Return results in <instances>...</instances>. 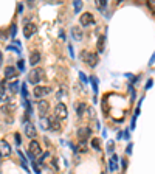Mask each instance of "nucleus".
I'll list each match as a JSON object with an SVG mask.
<instances>
[{"label":"nucleus","instance_id":"f257e3e1","mask_svg":"<svg viewBox=\"0 0 155 174\" xmlns=\"http://www.w3.org/2000/svg\"><path fill=\"white\" fill-rule=\"evenodd\" d=\"M42 78H43V68H39V67L33 68V70L30 72V75H28V81H30L31 84H37Z\"/></svg>","mask_w":155,"mask_h":174},{"label":"nucleus","instance_id":"f03ea898","mask_svg":"<svg viewBox=\"0 0 155 174\" xmlns=\"http://www.w3.org/2000/svg\"><path fill=\"white\" fill-rule=\"evenodd\" d=\"M40 154H42L40 145H39L36 140H31V141H30V146H28V156L33 159L34 156H40Z\"/></svg>","mask_w":155,"mask_h":174},{"label":"nucleus","instance_id":"7ed1b4c3","mask_svg":"<svg viewBox=\"0 0 155 174\" xmlns=\"http://www.w3.org/2000/svg\"><path fill=\"white\" fill-rule=\"evenodd\" d=\"M67 115H68V112H67L65 104H64V103L56 104V107H55V118H58V120H65Z\"/></svg>","mask_w":155,"mask_h":174},{"label":"nucleus","instance_id":"20e7f679","mask_svg":"<svg viewBox=\"0 0 155 174\" xmlns=\"http://www.w3.org/2000/svg\"><path fill=\"white\" fill-rule=\"evenodd\" d=\"M82 59H84V61H85V64H89L90 67H95V65L98 64V61H99L98 55H95V53H92V52H84Z\"/></svg>","mask_w":155,"mask_h":174},{"label":"nucleus","instance_id":"39448f33","mask_svg":"<svg viewBox=\"0 0 155 174\" xmlns=\"http://www.w3.org/2000/svg\"><path fill=\"white\" fill-rule=\"evenodd\" d=\"M93 22H95V17H93L92 13H84L79 17V23L82 25V27H89V25H92Z\"/></svg>","mask_w":155,"mask_h":174},{"label":"nucleus","instance_id":"423d86ee","mask_svg":"<svg viewBox=\"0 0 155 174\" xmlns=\"http://www.w3.org/2000/svg\"><path fill=\"white\" fill-rule=\"evenodd\" d=\"M50 92H51V89H50V87H45V86H36L34 90H33V93H34L36 98H43V96L48 95Z\"/></svg>","mask_w":155,"mask_h":174},{"label":"nucleus","instance_id":"0eeeda50","mask_svg":"<svg viewBox=\"0 0 155 174\" xmlns=\"http://www.w3.org/2000/svg\"><path fill=\"white\" fill-rule=\"evenodd\" d=\"M90 135H92V131L89 128H79L78 129V137H79V141H82V143L87 138H90Z\"/></svg>","mask_w":155,"mask_h":174},{"label":"nucleus","instance_id":"6e6552de","mask_svg":"<svg viewBox=\"0 0 155 174\" xmlns=\"http://www.w3.org/2000/svg\"><path fill=\"white\" fill-rule=\"evenodd\" d=\"M0 154L5 156V157H8V156L11 154V145H9L6 140H2V141H0Z\"/></svg>","mask_w":155,"mask_h":174},{"label":"nucleus","instance_id":"1a4fd4ad","mask_svg":"<svg viewBox=\"0 0 155 174\" xmlns=\"http://www.w3.org/2000/svg\"><path fill=\"white\" fill-rule=\"evenodd\" d=\"M25 134H27L30 138H36L37 131H36V128L33 126V123H25Z\"/></svg>","mask_w":155,"mask_h":174},{"label":"nucleus","instance_id":"9d476101","mask_svg":"<svg viewBox=\"0 0 155 174\" xmlns=\"http://www.w3.org/2000/svg\"><path fill=\"white\" fill-rule=\"evenodd\" d=\"M36 25H33V23H27L23 27V34H25V37H31L34 33H36Z\"/></svg>","mask_w":155,"mask_h":174},{"label":"nucleus","instance_id":"9b49d317","mask_svg":"<svg viewBox=\"0 0 155 174\" xmlns=\"http://www.w3.org/2000/svg\"><path fill=\"white\" fill-rule=\"evenodd\" d=\"M71 36H73L74 41H82V37H84V34H82L79 27H73L71 28Z\"/></svg>","mask_w":155,"mask_h":174},{"label":"nucleus","instance_id":"f8f14e48","mask_svg":"<svg viewBox=\"0 0 155 174\" xmlns=\"http://www.w3.org/2000/svg\"><path fill=\"white\" fill-rule=\"evenodd\" d=\"M37 109H39V114L42 115V117H45V114L48 112V109H50V104H48V101H39V106H37Z\"/></svg>","mask_w":155,"mask_h":174},{"label":"nucleus","instance_id":"ddd939ff","mask_svg":"<svg viewBox=\"0 0 155 174\" xmlns=\"http://www.w3.org/2000/svg\"><path fill=\"white\" fill-rule=\"evenodd\" d=\"M39 61H40V53L39 52H31V55H30V64L31 65H36V64H39Z\"/></svg>","mask_w":155,"mask_h":174},{"label":"nucleus","instance_id":"4468645a","mask_svg":"<svg viewBox=\"0 0 155 174\" xmlns=\"http://www.w3.org/2000/svg\"><path fill=\"white\" fill-rule=\"evenodd\" d=\"M50 129H53V131H61V123H59V120L58 118H51L50 120Z\"/></svg>","mask_w":155,"mask_h":174},{"label":"nucleus","instance_id":"2eb2a0df","mask_svg":"<svg viewBox=\"0 0 155 174\" xmlns=\"http://www.w3.org/2000/svg\"><path fill=\"white\" fill-rule=\"evenodd\" d=\"M16 75H17V70H16L14 67H11V65H9V67H6V68H5V76H6L5 79H8V78H14Z\"/></svg>","mask_w":155,"mask_h":174},{"label":"nucleus","instance_id":"dca6fc26","mask_svg":"<svg viewBox=\"0 0 155 174\" xmlns=\"http://www.w3.org/2000/svg\"><path fill=\"white\" fill-rule=\"evenodd\" d=\"M104 44H106V36H99V39H98V52L99 53L104 52Z\"/></svg>","mask_w":155,"mask_h":174},{"label":"nucleus","instance_id":"f3484780","mask_svg":"<svg viewBox=\"0 0 155 174\" xmlns=\"http://www.w3.org/2000/svg\"><path fill=\"white\" fill-rule=\"evenodd\" d=\"M6 79H3L2 83H0V99H3V96H5V92H6Z\"/></svg>","mask_w":155,"mask_h":174},{"label":"nucleus","instance_id":"a211bd4d","mask_svg":"<svg viewBox=\"0 0 155 174\" xmlns=\"http://www.w3.org/2000/svg\"><path fill=\"white\" fill-rule=\"evenodd\" d=\"M40 126H42V129H50V120L42 117L40 118Z\"/></svg>","mask_w":155,"mask_h":174},{"label":"nucleus","instance_id":"6ab92c4d","mask_svg":"<svg viewBox=\"0 0 155 174\" xmlns=\"http://www.w3.org/2000/svg\"><path fill=\"white\" fill-rule=\"evenodd\" d=\"M85 109H87V107H85V104H84V103L78 104V107H76V110H78V115H79V117H81V115H84Z\"/></svg>","mask_w":155,"mask_h":174},{"label":"nucleus","instance_id":"aec40b11","mask_svg":"<svg viewBox=\"0 0 155 174\" xmlns=\"http://www.w3.org/2000/svg\"><path fill=\"white\" fill-rule=\"evenodd\" d=\"M95 5H96V8H99V10H104V8L107 6L106 0H96V2H95Z\"/></svg>","mask_w":155,"mask_h":174},{"label":"nucleus","instance_id":"412c9836","mask_svg":"<svg viewBox=\"0 0 155 174\" xmlns=\"http://www.w3.org/2000/svg\"><path fill=\"white\" fill-rule=\"evenodd\" d=\"M9 90H11V93H17V92H19V83H17V81L13 83V84L9 86Z\"/></svg>","mask_w":155,"mask_h":174},{"label":"nucleus","instance_id":"4be33fe9","mask_svg":"<svg viewBox=\"0 0 155 174\" xmlns=\"http://www.w3.org/2000/svg\"><path fill=\"white\" fill-rule=\"evenodd\" d=\"M116 160H118V157H116V156H113V157H112V160H110V169H112V171H115V169H116V165H115V162H116Z\"/></svg>","mask_w":155,"mask_h":174},{"label":"nucleus","instance_id":"5701e85b","mask_svg":"<svg viewBox=\"0 0 155 174\" xmlns=\"http://www.w3.org/2000/svg\"><path fill=\"white\" fill-rule=\"evenodd\" d=\"M92 146L96 149V151H99V140H98V138H93V140H92Z\"/></svg>","mask_w":155,"mask_h":174},{"label":"nucleus","instance_id":"b1692460","mask_svg":"<svg viewBox=\"0 0 155 174\" xmlns=\"http://www.w3.org/2000/svg\"><path fill=\"white\" fill-rule=\"evenodd\" d=\"M82 8V2H74V10H76V13L79 11Z\"/></svg>","mask_w":155,"mask_h":174},{"label":"nucleus","instance_id":"393cba45","mask_svg":"<svg viewBox=\"0 0 155 174\" xmlns=\"http://www.w3.org/2000/svg\"><path fill=\"white\" fill-rule=\"evenodd\" d=\"M22 95H23V96H27V86H25V84L22 86Z\"/></svg>","mask_w":155,"mask_h":174},{"label":"nucleus","instance_id":"a878e982","mask_svg":"<svg viewBox=\"0 0 155 174\" xmlns=\"http://www.w3.org/2000/svg\"><path fill=\"white\" fill-rule=\"evenodd\" d=\"M16 141H17V145H20V143H22V138H20V134H16Z\"/></svg>","mask_w":155,"mask_h":174},{"label":"nucleus","instance_id":"bb28decb","mask_svg":"<svg viewBox=\"0 0 155 174\" xmlns=\"http://www.w3.org/2000/svg\"><path fill=\"white\" fill-rule=\"evenodd\" d=\"M19 70H20V72L23 70V61H19Z\"/></svg>","mask_w":155,"mask_h":174},{"label":"nucleus","instance_id":"cd10ccee","mask_svg":"<svg viewBox=\"0 0 155 174\" xmlns=\"http://www.w3.org/2000/svg\"><path fill=\"white\" fill-rule=\"evenodd\" d=\"M11 34H13V36L16 34V27H14V25H13V28H11Z\"/></svg>","mask_w":155,"mask_h":174},{"label":"nucleus","instance_id":"c85d7f7f","mask_svg":"<svg viewBox=\"0 0 155 174\" xmlns=\"http://www.w3.org/2000/svg\"><path fill=\"white\" fill-rule=\"evenodd\" d=\"M112 149H113V143L110 141V143H109V151H112Z\"/></svg>","mask_w":155,"mask_h":174},{"label":"nucleus","instance_id":"c756f323","mask_svg":"<svg viewBox=\"0 0 155 174\" xmlns=\"http://www.w3.org/2000/svg\"><path fill=\"white\" fill-rule=\"evenodd\" d=\"M0 64H2V55H0Z\"/></svg>","mask_w":155,"mask_h":174}]
</instances>
